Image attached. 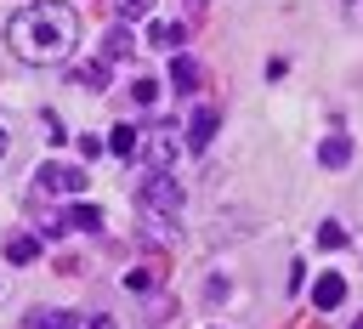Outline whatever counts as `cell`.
<instances>
[{
    "instance_id": "obj_9",
    "label": "cell",
    "mask_w": 363,
    "mask_h": 329,
    "mask_svg": "<svg viewBox=\"0 0 363 329\" xmlns=\"http://www.w3.org/2000/svg\"><path fill=\"white\" fill-rule=\"evenodd\" d=\"M346 159H352V142H346V136H323V142H318V164H329V170H340Z\"/></svg>"
},
{
    "instance_id": "obj_18",
    "label": "cell",
    "mask_w": 363,
    "mask_h": 329,
    "mask_svg": "<svg viewBox=\"0 0 363 329\" xmlns=\"http://www.w3.org/2000/svg\"><path fill=\"white\" fill-rule=\"evenodd\" d=\"M79 79H85V85H108V68H102V62H91V68H79Z\"/></svg>"
},
{
    "instance_id": "obj_19",
    "label": "cell",
    "mask_w": 363,
    "mask_h": 329,
    "mask_svg": "<svg viewBox=\"0 0 363 329\" xmlns=\"http://www.w3.org/2000/svg\"><path fill=\"white\" fill-rule=\"evenodd\" d=\"M119 17H147V0H119Z\"/></svg>"
},
{
    "instance_id": "obj_14",
    "label": "cell",
    "mask_w": 363,
    "mask_h": 329,
    "mask_svg": "<svg viewBox=\"0 0 363 329\" xmlns=\"http://www.w3.org/2000/svg\"><path fill=\"white\" fill-rule=\"evenodd\" d=\"M68 221H74V227H85V233H96V227H102V210H96V204H74V210H68Z\"/></svg>"
},
{
    "instance_id": "obj_10",
    "label": "cell",
    "mask_w": 363,
    "mask_h": 329,
    "mask_svg": "<svg viewBox=\"0 0 363 329\" xmlns=\"http://www.w3.org/2000/svg\"><path fill=\"white\" fill-rule=\"evenodd\" d=\"M108 147H113L119 159H136V147H142V130H136V125H119V130L108 136Z\"/></svg>"
},
{
    "instance_id": "obj_17",
    "label": "cell",
    "mask_w": 363,
    "mask_h": 329,
    "mask_svg": "<svg viewBox=\"0 0 363 329\" xmlns=\"http://www.w3.org/2000/svg\"><path fill=\"white\" fill-rule=\"evenodd\" d=\"M125 289H130V295H136V289H153V272H147V267H130V272H125Z\"/></svg>"
},
{
    "instance_id": "obj_12",
    "label": "cell",
    "mask_w": 363,
    "mask_h": 329,
    "mask_svg": "<svg viewBox=\"0 0 363 329\" xmlns=\"http://www.w3.org/2000/svg\"><path fill=\"white\" fill-rule=\"evenodd\" d=\"M130 45H136V40H130V28H125V23H119V28H108V57H113V62H125V57H136Z\"/></svg>"
},
{
    "instance_id": "obj_8",
    "label": "cell",
    "mask_w": 363,
    "mask_h": 329,
    "mask_svg": "<svg viewBox=\"0 0 363 329\" xmlns=\"http://www.w3.org/2000/svg\"><path fill=\"white\" fill-rule=\"evenodd\" d=\"M170 85H176L182 96H193V91H199V62H193V57H176V62H170Z\"/></svg>"
},
{
    "instance_id": "obj_11",
    "label": "cell",
    "mask_w": 363,
    "mask_h": 329,
    "mask_svg": "<svg viewBox=\"0 0 363 329\" xmlns=\"http://www.w3.org/2000/svg\"><path fill=\"white\" fill-rule=\"evenodd\" d=\"M147 40L164 51V45H182V40H187V28H182V23H153V28H147Z\"/></svg>"
},
{
    "instance_id": "obj_2",
    "label": "cell",
    "mask_w": 363,
    "mask_h": 329,
    "mask_svg": "<svg viewBox=\"0 0 363 329\" xmlns=\"http://www.w3.org/2000/svg\"><path fill=\"white\" fill-rule=\"evenodd\" d=\"M136 210H147V216H170V221H176V210H182V187L170 182V170H147V182L136 187Z\"/></svg>"
},
{
    "instance_id": "obj_5",
    "label": "cell",
    "mask_w": 363,
    "mask_h": 329,
    "mask_svg": "<svg viewBox=\"0 0 363 329\" xmlns=\"http://www.w3.org/2000/svg\"><path fill=\"white\" fill-rule=\"evenodd\" d=\"M28 329H91V318L57 312V306H34V312H28Z\"/></svg>"
},
{
    "instance_id": "obj_16",
    "label": "cell",
    "mask_w": 363,
    "mask_h": 329,
    "mask_svg": "<svg viewBox=\"0 0 363 329\" xmlns=\"http://www.w3.org/2000/svg\"><path fill=\"white\" fill-rule=\"evenodd\" d=\"M318 244H323V250H340V244H346V227H340V221H323V227H318Z\"/></svg>"
},
{
    "instance_id": "obj_21",
    "label": "cell",
    "mask_w": 363,
    "mask_h": 329,
    "mask_svg": "<svg viewBox=\"0 0 363 329\" xmlns=\"http://www.w3.org/2000/svg\"><path fill=\"white\" fill-rule=\"evenodd\" d=\"M352 329H363V318H357V323H352Z\"/></svg>"
},
{
    "instance_id": "obj_4",
    "label": "cell",
    "mask_w": 363,
    "mask_h": 329,
    "mask_svg": "<svg viewBox=\"0 0 363 329\" xmlns=\"http://www.w3.org/2000/svg\"><path fill=\"white\" fill-rule=\"evenodd\" d=\"M34 187H40V193L74 199V193L85 187V170H74V164H40V170H34Z\"/></svg>"
},
{
    "instance_id": "obj_15",
    "label": "cell",
    "mask_w": 363,
    "mask_h": 329,
    "mask_svg": "<svg viewBox=\"0 0 363 329\" xmlns=\"http://www.w3.org/2000/svg\"><path fill=\"white\" fill-rule=\"evenodd\" d=\"M130 96H136V108H153V102H159V79H136Z\"/></svg>"
},
{
    "instance_id": "obj_3",
    "label": "cell",
    "mask_w": 363,
    "mask_h": 329,
    "mask_svg": "<svg viewBox=\"0 0 363 329\" xmlns=\"http://www.w3.org/2000/svg\"><path fill=\"white\" fill-rule=\"evenodd\" d=\"M176 147H182V142H176V130H170V125H153V130L142 136V147H136V153H142V164H147V170H170Z\"/></svg>"
},
{
    "instance_id": "obj_6",
    "label": "cell",
    "mask_w": 363,
    "mask_h": 329,
    "mask_svg": "<svg viewBox=\"0 0 363 329\" xmlns=\"http://www.w3.org/2000/svg\"><path fill=\"white\" fill-rule=\"evenodd\" d=\"M210 136H216V108H193V119H187V147L204 153Z\"/></svg>"
},
{
    "instance_id": "obj_13",
    "label": "cell",
    "mask_w": 363,
    "mask_h": 329,
    "mask_svg": "<svg viewBox=\"0 0 363 329\" xmlns=\"http://www.w3.org/2000/svg\"><path fill=\"white\" fill-rule=\"evenodd\" d=\"M34 255H40V238H28V233H17V238L6 244V261H17V267H23V261H34Z\"/></svg>"
},
{
    "instance_id": "obj_7",
    "label": "cell",
    "mask_w": 363,
    "mask_h": 329,
    "mask_svg": "<svg viewBox=\"0 0 363 329\" xmlns=\"http://www.w3.org/2000/svg\"><path fill=\"white\" fill-rule=\"evenodd\" d=\"M312 301H318V312H335V306L346 301V278H340V272H318V289H312Z\"/></svg>"
},
{
    "instance_id": "obj_20",
    "label": "cell",
    "mask_w": 363,
    "mask_h": 329,
    "mask_svg": "<svg viewBox=\"0 0 363 329\" xmlns=\"http://www.w3.org/2000/svg\"><path fill=\"white\" fill-rule=\"evenodd\" d=\"M0 153H6V125H0Z\"/></svg>"
},
{
    "instance_id": "obj_1",
    "label": "cell",
    "mask_w": 363,
    "mask_h": 329,
    "mask_svg": "<svg viewBox=\"0 0 363 329\" xmlns=\"http://www.w3.org/2000/svg\"><path fill=\"white\" fill-rule=\"evenodd\" d=\"M79 40V17L68 0H45V6H23L6 23V45L23 62H62Z\"/></svg>"
}]
</instances>
